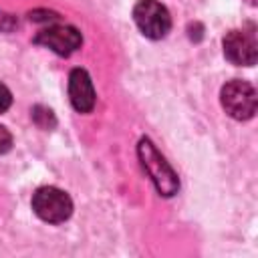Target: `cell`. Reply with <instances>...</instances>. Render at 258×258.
<instances>
[{"instance_id": "cell-1", "label": "cell", "mask_w": 258, "mask_h": 258, "mask_svg": "<svg viewBox=\"0 0 258 258\" xmlns=\"http://www.w3.org/2000/svg\"><path fill=\"white\" fill-rule=\"evenodd\" d=\"M137 155L145 169V173L151 177L155 189L163 198H171L179 189V177L173 171V167L165 161V157L157 151V147L151 143V139L141 137L137 143Z\"/></svg>"}, {"instance_id": "cell-2", "label": "cell", "mask_w": 258, "mask_h": 258, "mask_svg": "<svg viewBox=\"0 0 258 258\" xmlns=\"http://www.w3.org/2000/svg\"><path fill=\"white\" fill-rule=\"evenodd\" d=\"M220 101L224 111L236 121L252 119L258 107L256 89L248 81H240V79H232L222 87Z\"/></svg>"}, {"instance_id": "cell-3", "label": "cell", "mask_w": 258, "mask_h": 258, "mask_svg": "<svg viewBox=\"0 0 258 258\" xmlns=\"http://www.w3.org/2000/svg\"><path fill=\"white\" fill-rule=\"evenodd\" d=\"M32 210L40 220L48 224H60L71 218L73 200L69 198L67 191L54 185H42L32 196Z\"/></svg>"}, {"instance_id": "cell-4", "label": "cell", "mask_w": 258, "mask_h": 258, "mask_svg": "<svg viewBox=\"0 0 258 258\" xmlns=\"http://www.w3.org/2000/svg\"><path fill=\"white\" fill-rule=\"evenodd\" d=\"M133 20L141 34L151 40L163 38L171 28L169 10L157 0H139L133 8Z\"/></svg>"}, {"instance_id": "cell-5", "label": "cell", "mask_w": 258, "mask_h": 258, "mask_svg": "<svg viewBox=\"0 0 258 258\" xmlns=\"http://www.w3.org/2000/svg\"><path fill=\"white\" fill-rule=\"evenodd\" d=\"M34 42L50 48L52 52H56L60 56H69L77 48H81L83 34L79 32V28H75L71 24H48L34 36Z\"/></svg>"}, {"instance_id": "cell-6", "label": "cell", "mask_w": 258, "mask_h": 258, "mask_svg": "<svg viewBox=\"0 0 258 258\" xmlns=\"http://www.w3.org/2000/svg\"><path fill=\"white\" fill-rule=\"evenodd\" d=\"M224 54L230 62L240 67H252L258 58V42L254 34V26L250 24V30H230L224 40Z\"/></svg>"}, {"instance_id": "cell-7", "label": "cell", "mask_w": 258, "mask_h": 258, "mask_svg": "<svg viewBox=\"0 0 258 258\" xmlns=\"http://www.w3.org/2000/svg\"><path fill=\"white\" fill-rule=\"evenodd\" d=\"M69 99L75 111L91 113L95 107V89L89 73L85 69H73L69 75Z\"/></svg>"}, {"instance_id": "cell-8", "label": "cell", "mask_w": 258, "mask_h": 258, "mask_svg": "<svg viewBox=\"0 0 258 258\" xmlns=\"http://www.w3.org/2000/svg\"><path fill=\"white\" fill-rule=\"evenodd\" d=\"M10 147H12V133L4 125H0V155L10 151Z\"/></svg>"}, {"instance_id": "cell-9", "label": "cell", "mask_w": 258, "mask_h": 258, "mask_svg": "<svg viewBox=\"0 0 258 258\" xmlns=\"http://www.w3.org/2000/svg\"><path fill=\"white\" fill-rule=\"evenodd\" d=\"M10 105H12V95H10L8 87L0 83V113L8 111V107H10Z\"/></svg>"}, {"instance_id": "cell-10", "label": "cell", "mask_w": 258, "mask_h": 258, "mask_svg": "<svg viewBox=\"0 0 258 258\" xmlns=\"http://www.w3.org/2000/svg\"><path fill=\"white\" fill-rule=\"evenodd\" d=\"M12 26H14L12 18H10L8 14H4V12H0V28H2V30H10Z\"/></svg>"}]
</instances>
